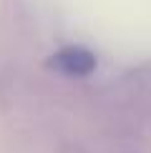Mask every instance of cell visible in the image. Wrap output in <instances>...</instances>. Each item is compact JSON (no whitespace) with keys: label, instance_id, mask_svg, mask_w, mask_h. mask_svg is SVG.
I'll return each mask as SVG.
<instances>
[{"label":"cell","instance_id":"cell-1","mask_svg":"<svg viewBox=\"0 0 151 153\" xmlns=\"http://www.w3.org/2000/svg\"><path fill=\"white\" fill-rule=\"evenodd\" d=\"M50 63L66 75H88L96 68V55L86 48L71 45V48H63L61 53H55Z\"/></svg>","mask_w":151,"mask_h":153}]
</instances>
